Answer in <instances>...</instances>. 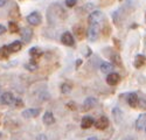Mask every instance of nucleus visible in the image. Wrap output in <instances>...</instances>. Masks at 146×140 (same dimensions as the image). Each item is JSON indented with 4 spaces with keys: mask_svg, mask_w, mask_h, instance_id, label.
I'll return each mask as SVG.
<instances>
[{
    "mask_svg": "<svg viewBox=\"0 0 146 140\" xmlns=\"http://www.w3.org/2000/svg\"><path fill=\"white\" fill-rule=\"evenodd\" d=\"M146 126V114H140L138 119L136 120V127L137 130H143Z\"/></svg>",
    "mask_w": 146,
    "mask_h": 140,
    "instance_id": "13",
    "label": "nucleus"
},
{
    "mask_svg": "<svg viewBox=\"0 0 146 140\" xmlns=\"http://www.w3.org/2000/svg\"><path fill=\"white\" fill-rule=\"evenodd\" d=\"M88 140H97V138H96V137H91V138H89Z\"/></svg>",
    "mask_w": 146,
    "mask_h": 140,
    "instance_id": "31",
    "label": "nucleus"
},
{
    "mask_svg": "<svg viewBox=\"0 0 146 140\" xmlns=\"http://www.w3.org/2000/svg\"><path fill=\"white\" fill-rule=\"evenodd\" d=\"M61 42L66 46H74V38H72L71 33H69V32L63 33L62 36H61Z\"/></svg>",
    "mask_w": 146,
    "mask_h": 140,
    "instance_id": "5",
    "label": "nucleus"
},
{
    "mask_svg": "<svg viewBox=\"0 0 146 140\" xmlns=\"http://www.w3.org/2000/svg\"><path fill=\"white\" fill-rule=\"evenodd\" d=\"M87 36H88V40L90 42L96 41L100 36V26L98 25H90L88 33H87Z\"/></svg>",
    "mask_w": 146,
    "mask_h": 140,
    "instance_id": "1",
    "label": "nucleus"
},
{
    "mask_svg": "<svg viewBox=\"0 0 146 140\" xmlns=\"http://www.w3.org/2000/svg\"><path fill=\"white\" fill-rule=\"evenodd\" d=\"M111 60L113 61L115 64H117V65H121V58H120V56H119L118 54H113V55L111 56Z\"/></svg>",
    "mask_w": 146,
    "mask_h": 140,
    "instance_id": "24",
    "label": "nucleus"
},
{
    "mask_svg": "<svg viewBox=\"0 0 146 140\" xmlns=\"http://www.w3.org/2000/svg\"><path fill=\"white\" fill-rule=\"evenodd\" d=\"M6 32V28L3 26V25H0V35H1V34H4Z\"/></svg>",
    "mask_w": 146,
    "mask_h": 140,
    "instance_id": "29",
    "label": "nucleus"
},
{
    "mask_svg": "<svg viewBox=\"0 0 146 140\" xmlns=\"http://www.w3.org/2000/svg\"><path fill=\"white\" fill-rule=\"evenodd\" d=\"M61 89H62V92L68 93V92H70V91H71V85H70V84H68V83H64V84H62Z\"/></svg>",
    "mask_w": 146,
    "mask_h": 140,
    "instance_id": "25",
    "label": "nucleus"
},
{
    "mask_svg": "<svg viewBox=\"0 0 146 140\" xmlns=\"http://www.w3.org/2000/svg\"><path fill=\"white\" fill-rule=\"evenodd\" d=\"M96 103H97L96 98H92V97L87 98L86 100H84V103H83V110H84V111L90 110L91 108H94V106H95Z\"/></svg>",
    "mask_w": 146,
    "mask_h": 140,
    "instance_id": "9",
    "label": "nucleus"
},
{
    "mask_svg": "<svg viewBox=\"0 0 146 140\" xmlns=\"http://www.w3.org/2000/svg\"><path fill=\"white\" fill-rule=\"evenodd\" d=\"M39 113H40L39 109H28L22 112V116L25 117V118H33V117H36Z\"/></svg>",
    "mask_w": 146,
    "mask_h": 140,
    "instance_id": "14",
    "label": "nucleus"
},
{
    "mask_svg": "<svg viewBox=\"0 0 146 140\" xmlns=\"http://www.w3.org/2000/svg\"><path fill=\"white\" fill-rule=\"evenodd\" d=\"M138 97H139L138 106H139L140 109L146 110V95H141V96H138Z\"/></svg>",
    "mask_w": 146,
    "mask_h": 140,
    "instance_id": "21",
    "label": "nucleus"
},
{
    "mask_svg": "<svg viewBox=\"0 0 146 140\" xmlns=\"http://www.w3.org/2000/svg\"><path fill=\"white\" fill-rule=\"evenodd\" d=\"M43 123L46 125H52L55 123V118L52 112H46L44 116H43Z\"/></svg>",
    "mask_w": 146,
    "mask_h": 140,
    "instance_id": "15",
    "label": "nucleus"
},
{
    "mask_svg": "<svg viewBox=\"0 0 146 140\" xmlns=\"http://www.w3.org/2000/svg\"><path fill=\"white\" fill-rule=\"evenodd\" d=\"M8 29H9V32L11 33H18L19 32V27H18V23H15V22H9L8 23Z\"/></svg>",
    "mask_w": 146,
    "mask_h": 140,
    "instance_id": "22",
    "label": "nucleus"
},
{
    "mask_svg": "<svg viewBox=\"0 0 146 140\" xmlns=\"http://www.w3.org/2000/svg\"><path fill=\"white\" fill-rule=\"evenodd\" d=\"M102 19H103L102 12H100V11H95V12H92V13L89 15L88 21H89L90 25H98V23L102 21Z\"/></svg>",
    "mask_w": 146,
    "mask_h": 140,
    "instance_id": "2",
    "label": "nucleus"
},
{
    "mask_svg": "<svg viewBox=\"0 0 146 140\" xmlns=\"http://www.w3.org/2000/svg\"><path fill=\"white\" fill-rule=\"evenodd\" d=\"M33 36V32L31 28H23L22 29V33H21V38H22V41L25 42H29Z\"/></svg>",
    "mask_w": 146,
    "mask_h": 140,
    "instance_id": "12",
    "label": "nucleus"
},
{
    "mask_svg": "<svg viewBox=\"0 0 146 140\" xmlns=\"http://www.w3.org/2000/svg\"><path fill=\"white\" fill-rule=\"evenodd\" d=\"M119 81H120V77L116 73H110L106 77V83L109 85H116L119 83Z\"/></svg>",
    "mask_w": 146,
    "mask_h": 140,
    "instance_id": "6",
    "label": "nucleus"
},
{
    "mask_svg": "<svg viewBox=\"0 0 146 140\" xmlns=\"http://www.w3.org/2000/svg\"><path fill=\"white\" fill-rule=\"evenodd\" d=\"M25 67H26V69H28V70H29V71H35V70L38 69V64H36L33 60H32V62L27 63Z\"/></svg>",
    "mask_w": 146,
    "mask_h": 140,
    "instance_id": "23",
    "label": "nucleus"
},
{
    "mask_svg": "<svg viewBox=\"0 0 146 140\" xmlns=\"http://www.w3.org/2000/svg\"><path fill=\"white\" fill-rule=\"evenodd\" d=\"M0 102H1V104H4V105H9L14 102V97L11 92H5L1 95V97H0Z\"/></svg>",
    "mask_w": 146,
    "mask_h": 140,
    "instance_id": "7",
    "label": "nucleus"
},
{
    "mask_svg": "<svg viewBox=\"0 0 146 140\" xmlns=\"http://www.w3.org/2000/svg\"><path fill=\"white\" fill-rule=\"evenodd\" d=\"M15 105H17V106H22V102H21V99H20V98L15 99Z\"/></svg>",
    "mask_w": 146,
    "mask_h": 140,
    "instance_id": "28",
    "label": "nucleus"
},
{
    "mask_svg": "<svg viewBox=\"0 0 146 140\" xmlns=\"http://www.w3.org/2000/svg\"><path fill=\"white\" fill-rule=\"evenodd\" d=\"M8 49L7 47H1L0 48V60H6V58H8Z\"/></svg>",
    "mask_w": 146,
    "mask_h": 140,
    "instance_id": "20",
    "label": "nucleus"
},
{
    "mask_svg": "<svg viewBox=\"0 0 146 140\" xmlns=\"http://www.w3.org/2000/svg\"><path fill=\"white\" fill-rule=\"evenodd\" d=\"M138 102H139V97L136 92H132L127 96V103L131 108H137L138 106Z\"/></svg>",
    "mask_w": 146,
    "mask_h": 140,
    "instance_id": "8",
    "label": "nucleus"
},
{
    "mask_svg": "<svg viewBox=\"0 0 146 140\" xmlns=\"http://www.w3.org/2000/svg\"><path fill=\"white\" fill-rule=\"evenodd\" d=\"M36 140H48V139H47V137L44 134H40L38 138H36Z\"/></svg>",
    "mask_w": 146,
    "mask_h": 140,
    "instance_id": "27",
    "label": "nucleus"
},
{
    "mask_svg": "<svg viewBox=\"0 0 146 140\" xmlns=\"http://www.w3.org/2000/svg\"><path fill=\"white\" fill-rule=\"evenodd\" d=\"M41 15L40 13H38V12H33V13H31L28 17H27V21L31 23V25L33 26H38L41 23Z\"/></svg>",
    "mask_w": 146,
    "mask_h": 140,
    "instance_id": "3",
    "label": "nucleus"
},
{
    "mask_svg": "<svg viewBox=\"0 0 146 140\" xmlns=\"http://www.w3.org/2000/svg\"><path fill=\"white\" fill-rule=\"evenodd\" d=\"M7 3V0H0V7H3Z\"/></svg>",
    "mask_w": 146,
    "mask_h": 140,
    "instance_id": "30",
    "label": "nucleus"
},
{
    "mask_svg": "<svg viewBox=\"0 0 146 140\" xmlns=\"http://www.w3.org/2000/svg\"><path fill=\"white\" fill-rule=\"evenodd\" d=\"M145 131H146V126H145Z\"/></svg>",
    "mask_w": 146,
    "mask_h": 140,
    "instance_id": "32",
    "label": "nucleus"
},
{
    "mask_svg": "<svg viewBox=\"0 0 146 140\" xmlns=\"http://www.w3.org/2000/svg\"><path fill=\"white\" fill-rule=\"evenodd\" d=\"M74 32H75L76 36H77L80 40H81V39H83V35H84V29H83V27H82V26L77 25V26L74 28Z\"/></svg>",
    "mask_w": 146,
    "mask_h": 140,
    "instance_id": "19",
    "label": "nucleus"
},
{
    "mask_svg": "<svg viewBox=\"0 0 146 140\" xmlns=\"http://www.w3.org/2000/svg\"><path fill=\"white\" fill-rule=\"evenodd\" d=\"M145 62H146V57L144 55H137L133 64H135L136 68H140V67H143L145 64Z\"/></svg>",
    "mask_w": 146,
    "mask_h": 140,
    "instance_id": "16",
    "label": "nucleus"
},
{
    "mask_svg": "<svg viewBox=\"0 0 146 140\" xmlns=\"http://www.w3.org/2000/svg\"><path fill=\"white\" fill-rule=\"evenodd\" d=\"M95 124V122H94V119L91 118L90 116H87V117H83V119H82V122H81V126H82V128H90L92 125Z\"/></svg>",
    "mask_w": 146,
    "mask_h": 140,
    "instance_id": "10",
    "label": "nucleus"
},
{
    "mask_svg": "<svg viewBox=\"0 0 146 140\" xmlns=\"http://www.w3.org/2000/svg\"><path fill=\"white\" fill-rule=\"evenodd\" d=\"M113 69V65L111 63H108V62H103L101 64V70H102V73H111V70Z\"/></svg>",
    "mask_w": 146,
    "mask_h": 140,
    "instance_id": "17",
    "label": "nucleus"
},
{
    "mask_svg": "<svg viewBox=\"0 0 146 140\" xmlns=\"http://www.w3.org/2000/svg\"><path fill=\"white\" fill-rule=\"evenodd\" d=\"M21 48H22V44H21L20 41H14V42H12L9 46H7V49H8L9 53H17Z\"/></svg>",
    "mask_w": 146,
    "mask_h": 140,
    "instance_id": "11",
    "label": "nucleus"
},
{
    "mask_svg": "<svg viewBox=\"0 0 146 140\" xmlns=\"http://www.w3.org/2000/svg\"><path fill=\"white\" fill-rule=\"evenodd\" d=\"M66 5L68 7H74L76 5V0H66Z\"/></svg>",
    "mask_w": 146,
    "mask_h": 140,
    "instance_id": "26",
    "label": "nucleus"
},
{
    "mask_svg": "<svg viewBox=\"0 0 146 140\" xmlns=\"http://www.w3.org/2000/svg\"><path fill=\"white\" fill-rule=\"evenodd\" d=\"M29 55L32 57H40L42 55V52L40 48H36V47H33V48L29 49Z\"/></svg>",
    "mask_w": 146,
    "mask_h": 140,
    "instance_id": "18",
    "label": "nucleus"
},
{
    "mask_svg": "<svg viewBox=\"0 0 146 140\" xmlns=\"http://www.w3.org/2000/svg\"><path fill=\"white\" fill-rule=\"evenodd\" d=\"M95 126H96V128H98V130H105V128L109 126V119L105 116H102L96 120Z\"/></svg>",
    "mask_w": 146,
    "mask_h": 140,
    "instance_id": "4",
    "label": "nucleus"
}]
</instances>
